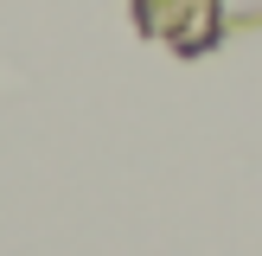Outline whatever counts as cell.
<instances>
[{
  "label": "cell",
  "instance_id": "1",
  "mask_svg": "<svg viewBox=\"0 0 262 256\" xmlns=\"http://www.w3.org/2000/svg\"><path fill=\"white\" fill-rule=\"evenodd\" d=\"M135 26L166 38L186 58H199V51H211L224 38V7L217 0H135Z\"/></svg>",
  "mask_w": 262,
  "mask_h": 256
}]
</instances>
